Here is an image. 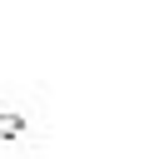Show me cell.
I'll return each mask as SVG.
<instances>
[{"instance_id": "6da1fadb", "label": "cell", "mask_w": 159, "mask_h": 159, "mask_svg": "<svg viewBox=\"0 0 159 159\" xmlns=\"http://www.w3.org/2000/svg\"><path fill=\"white\" fill-rule=\"evenodd\" d=\"M25 134V119L20 114H0V139H20Z\"/></svg>"}]
</instances>
